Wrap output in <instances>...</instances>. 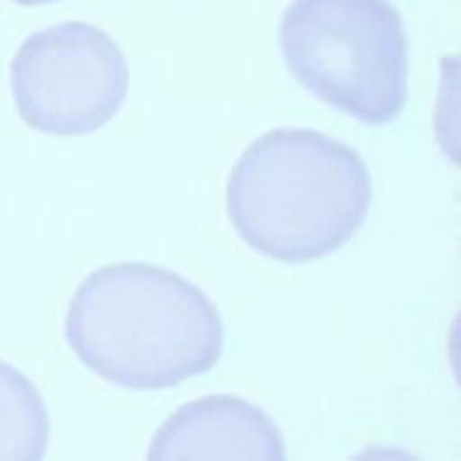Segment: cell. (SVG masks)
<instances>
[{"label":"cell","mask_w":461,"mask_h":461,"mask_svg":"<svg viewBox=\"0 0 461 461\" xmlns=\"http://www.w3.org/2000/svg\"><path fill=\"white\" fill-rule=\"evenodd\" d=\"M65 339L110 384L155 392L210 372L222 357L212 300L177 272L125 262L90 272L70 300Z\"/></svg>","instance_id":"obj_1"},{"label":"cell","mask_w":461,"mask_h":461,"mask_svg":"<svg viewBox=\"0 0 461 461\" xmlns=\"http://www.w3.org/2000/svg\"><path fill=\"white\" fill-rule=\"evenodd\" d=\"M372 177L365 160L317 130H269L227 180V215L247 247L275 262H317L365 225Z\"/></svg>","instance_id":"obj_2"},{"label":"cell","mask_w":461,"mask_h":461,"mask_svg":"<svg viewBox=\"0 0 461 461\" xmlns=\"http://www.w3.org/2000/svg\"><path fill=\"white\" fill-rule=\"evenodd\" d=\"M279 48L302 87L365 125L407 105L409 41L389 0H292Z\"/></svg>","instance_id":"obj_3"},{"label":"cell","mask_w":461,"mask_h":461,"mask_svg":"<svg viewBox=\"0 0 461 461\" xmlns=\"http://www.w3.org/2000/svg\"><path fill=\"white\" fill-rule=\"evenodd\" d=\"M15 108L28 128L77 138L105 128L130 90L128 58L90 23L32 32L11 63Z\"/></svg>","instance_id":"obj_4"},{"label":"cell","mask_w":461,"mask_h":461,"mask_svg":"<svg viewBox=\"0 0 461 461\" xmlns=\"http://www.w3.org/2000/svg\"><path fill=\"white\" fill-rule=\"evenodd\" d=\"M150 459H285L282 431L265 409L232 394L185 404L160 429Z\"/></svg>","instance_id":"obj_5"},{"label":"cell","mask_w":461,"mask_h":461,"mask_svg":"<svg viewBox=\"0 0 461 461\" xmlns=\"http://www.w3.org/2000/svg\"><path fill=\"white\" fill-rule=\"evenodd\" d=\"M50 417L41 392L13 365L0 362V459H43Z\"/></svg>","instance_id":"obj_6"},{"label":"cell","mask_w":461,"mask_h":461,"mask_svg":"<svg viewBox=\"0 0 461 461\" xmlns=\"http://www.w3.org/2000/svg\"><path fill=\"white\" fill-rule=\"evenodd\" d=\"M21 5H48V3H58V0H15Z\"/></svg>","instance_id":"obj_7"}]
</instances>
